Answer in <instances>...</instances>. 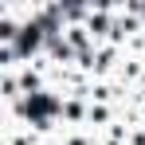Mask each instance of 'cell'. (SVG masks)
Returning <instances> with one entry per match:
<instances>
[{
  "instance_id": "cell-1",
  "label": "cell",
  "mask_w": 145,
  "mask_h": 145,
  "mask_svg": "<svg viewBox=\"0 0 145 145\" xmlns=\"http://www.w3.org/2000/svg\"><path fill=\"white\" fill-rule=\"evenodd\" d=\"M24 110L31 114V118H39V121H43V118L51 114V110H55V102H51V98H43V94H31V98H27V106H24Z\"/></svg>"
},
{
  "instance_id": "cell-2",
  "label": "cell",
  "mask_w": 145,
  "mask_h": 145,
  "mask_svg": "<svg viewBox=\"0 0 145 145\" xmlns=\"http://www.w3.org/2000/svg\"><path fill=\"white\" fill-rule=\"evenodd\" d=\"M35 43H39V27H24V31H20V43H16V51H20V55H27Z\"/></svg>"
}]
</instances>
